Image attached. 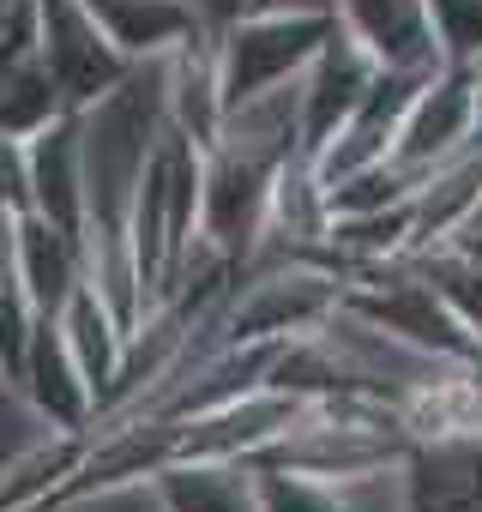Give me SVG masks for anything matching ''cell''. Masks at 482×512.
Instances as JSON below:
<instances>
[{
  "label": "cell",
  "mask_w": 482,
  "mask_h": 512,
  "mask_svg": "<svg viewBox=\"0 0 482 512\" xmlns=\"http://www.w3.org/2000/svg\"><path fill=\"white\" fill-rule=\"evenodd\" d=\"M199 169H205V145H193L181 127L163 121L145 181H139V205H133V253H139V278H145V314L175 290L187 253L199 247Z\"/></svg>",
  "instance_id": "cell-1"
},
{
  "label": "cell",
  "mask_w": 482,
  "mask_h": 512,
  "mask_svg": "<svg viewBox=\"0 0 482 512\" xmlns=\"http://www.w3.org/2000/svg\"><path fill=\"white\" fill-rule=\"evenodd\" d=\"M344 272L332 260H254L229 278L223 344H290L314 338L344 308Z\"/></svg>",
  "instance_id": "cell-2"
},
{
  "label": "cell",
  "mask_w": 482,
  "mask_h": 512,
  "mask_svg": "<svg viewBox=\"0 0 482 512\" xmlns=\"http://www.w3.org/2000/svg\"><path fill=\"white\" fill-rule=\"evenodd\" d=\"M338 13L332 7H254L211 31L223 103H248L272 85H290L314 67V55L332 43Z\"/></svg>",
  "instance_id": "cell-3"
},
{
  "label": "cell",
  "mask_w": 482,
  "mask_h": 512,
  "mask_svg": "<svg viewBox=\"0 0 482 512\" xmlns=\"http://www.w3.org/2000/svg\"><path fill=\"white\" fill-rule=\"evenodd\" d=\"M37 61L49 67V79L61 85L67 109H97L109 91H121L139 67L109 43V31L97 25L91 0H37Z\"/></svg>",
  "instance_id": "cell-4"
},
{
  "label": "cell",
  "mask_w": 482,
  "mask_h": 512,
  "mask_svg": "<svg viewBox=\"0 0 482 512\" xmlns=\"http://www.w3.org/2000/svg\"><path fill=\"white\" fill-rule=\"evenodd\" d=\"M428 79H434V67H380V79H374L368 97L350 109V121L308 157L314 175L332 187V181H344V175H356V169L386 163L392 145H398V127H404V115H410V103H416V91H422Z\"/></svg>",
  "instance_id": "cell-5"
},
{
  "label": "cell",
  "mask_w": 482,
  "mask_h": 512,
  "mask_svg": "<svg viewBox=\"0 0 482 512\" xmlns=\"http://www.w3.org/2000/svg\"><path fill=\"white\" fill-rule=\"evenodd\" d=\"M13 386H19V398L49 422V434H91V422H97V410H103V398H97L91 374L79 368V356H73L61 320H37L31 350H25V368H19Z\"/></svg>",
  "instance_id": "cell-6"
},
{
  "label": "cell",
  "mask_w": 482,
  "mask_h": 512,
  "mask_svg": "<svg viewBox=\"0 0 482 512\" xmlns=\"http://www.w3.org/2000/svg\"><path fill=\"white\" fill-rule=\"evenodd\" d=\"M464 151H470V67L446 61L416 91V103H410V115L398 127L392 163L410 169V175H434L440 163H452Z\"/></svg>",
  "instance_id": "cell-7"
},
{
  "label": "cell",
  "mask_w": 482,
  "mask_h": 512,
  "mask_svg": "<svg viewBox=\"0 0 482 512\" xmlns=\"http://www.w3.org/2000/svg\"><path fill=\"white\" fill-rule=\"evenodd\" d=\"M91 13L133 67H157L217 31L199 0H91Z\"/></svg>",
  "instance_id": "cell-8"
},
{
  "label": "cell",
  "mask_w": 482,
  "mask_h": 512,
  "mask_svg": "<svg viewBox=\"0 0 482 512\" xmlns=\"http://www.w3.org/2000/svg\"><path fill=\"white\" fill-rule=\"evenodd\" d=\"M380 79V61L338 25L332 43L314 55V67L302 73V139H308V157L350 121V109L368 97V85Z\"/></svg>",
  "instance_id": "cell-9"
},
{
  "label": "cell",
  "mask_w": 482,
  "mask_h": 512,
  "mask_svg": "<svg viewBox=\"0 0 482 512\" xmlns=\"http://www.w3.org/2000/svg\"><path fill=\"white\" fill-rule=\"evenodd\" d=\"M13 272L25 302L37 308V320H61V308L73 302V290L85 284V247L79 235H67L49 217H13Z\"/></svg>",
  "instance_id": "cell-10"
},
{
  "label": "cell",
  "mask_w": 482,
  "mask_h": 512,
  "mask_svg": "<svg viewBox=\"0 0 482 512\" xmlns=\"http://www.w3.org/2000/svg\"><path fill=\"white\" fill-rule=\"evenodd\" d=\"M145 488L157 512H260V470L248 458H175Z\"/></svg>",
  "instance_id": "cell-11"
},
{
  "label": "cell",
  "mask_w": 482,
  "mask_h": 512,
  "mask_svg": "<svg viewBox=\"0 0 482 512\" xmlns=\"http://www.w3.org/2000/svg\"><path fill=\"white\" fill-rule=\"evenodd\" d=\"M332 13L380 67H446L434 49L428 0H332Z\"/></svg>",
  "instance_id": "cell-12"
},
{
  "label": "cell",
  "mask_w": 482,
  "mask_h": 512,
  "mask_svg": "<svg viewBox=\"0 0 482 512\" xmlns=\"http://www.w3.org/2000/svg\"><path fill=\"white\" fill-rule=\"evenodd\" d=\"M31 193H37V217L61 223L67 235L85 229V121L79 109L49 121L31 139Z\"/></svg>",
  "instance_id": "cell-13"
},
{
  "label": "cell",
  "mask_w": 482,
  "mask_h": 512,
  "mask_svg": "<svg viewBox=\"0 0 482 512\" xmlns=\"http://www.w3.org/2000/svg\"><path fill=\"white\" fill-rule=\"evenodd\" d=\"M157 73H163V115H169V127H181L193 145H211L217 127H223V109H229L223 103V79H217L211 37H199L181 55L157 61Z\"/></svg>",
  "instance_id": "cell-14"
},
{
  "label": "cell",
  "mask_w": 482,
  "mask_h": 512,
  "mask_svg": "<svg viewBox=\"0 0 482 512\" xmlns=\"http://www.w3.org/2000/svg\"><path fill=\"white\" fill-rule=\"evenodd\" d=\"M61 332H67V344H73L79 368L91 374L97 398H109L115 368H121V350H127V332H121V320L109 314V302L97 296V284H91V278H85V284L73 290V302L61 308Z\"/></svg>",
  "instance_id": "cell-15"
},
{
  "label": "cell",
  "mask_w": 482,
  "mask_h": 512,
  "mask_svg": "<svg viewBox=\"0 0 482 512\" xmlns=\"http://www.w3.org/2000/svg\"><path fill=\"white\" fill-rule=\"evenodd\" d=\"M410 266H416V278L434 290V302L458 320V332L482 350V266L470 260L458 241H434V247L410 253Z\"/></svg>",
  "instance_id": "cell-16"
},
{
  "label": "cell",
  "mask_w": 482,
  "mask_h": 512,
  "mask_svg": "<svg viewBox=\"0 0 482 512\" xmlns=\"http://www.w3.org/2000/svg\"><path fill=\"white\" fill-rule=\"evenodd\" d=\"M61 115H73V109H67L61 85L49 79V67L37 55L0 67V133H7V139H37Z\"/></svg>",
  "instance_id": "cell-17"
},
{
  "label": "cell",
  "mask_w": 482,
  "mask_h": 512,
  "mask_svg": "<svg viewBox=\"0 0 482 512\" xmlns=\"http://www.w3.org/2000/svg\"><path fill=\"white\" fill-rule=\"evenodd\" d=\"M254 470H260V512H356L350 482H320V476H296L278 464H254Z\"/></svg>",
  "instance_id": "cell-18"
},
{
  "label": "cell",
  "mask_w": 482,
  "mask_h": 512,
  "mask_svg": "<svg viewBox=\"0 0 482 512\" xmlns=\"http://www.w3.org/2000/svg\"><path fill=\"white\" fill-rule=\"evenodd\" d=\"M428 25L440 61H476L482 55V0H428Z\"/></svg>",
  "instance_id": "cell-19"
},
{
  "label": "cell",
  "mask_w": 482,
  "mask_h": 512,
  "mask_svg": "<svg viewBox=\"0 0 482 512\" xmlns=\"http://www.w3.org/2000/svg\"><path fill=\"white\" fill-rule=\"evenodd\" d=\"M37 193H31V139H7L0 133V217H31Z\"/></svg>",
  "instance_id": "cell-20"
},
{
  "label": "cell",
  "mask_w": 482,
  "mask_h": 512,
  "mask_svg": "<svg viewBox=\"0 0 482 512\" xmlns=\"http://www.w3.org/2000/svg\"><path fill=\"white\" fill-rule=\"evenodd\" d=\"M464 67H470V151H482V55Z\"/></svg>",
  "instance_id": "cell-21"
},
{
  "label": "cell",
  "mask_w": 482,
  "mask_h": 512,
  "mask_svg": "<svg viewBox=\"0 0 482 512\" xmlns=\"http://www.w3.org/2000/svg\"><path fill=\"white\" fill-rule=\"evenodd\" d=\"M19 284V272H13V223L7 229H0V296H7Z\"/></svg>",
  "instance_id": "cell-22"
},
{
  "label": "cell",
  "mask_w": 482,
  "mask_h": 512,
  "mask_svg": "<svg viewBox=\"0 0 482 512\" xmlns=\"http://www.w3.org/2000/svg\"><path fill=\"white\" fill-rule=\"evenodd\" d=\"M73 506V494L61 488V494H37V500H25V506H13V512H67Z\"/></svg>",
  "instance_id": "cell-23"
},
{
  "label": "cell",
  "mask_w": 482,
  "mask_h": 512,
  "mask_svg": "<svg viewBox=\"0 0 482 512\" xmlns=\"http://www.w3.org/2000/svg\"><path fill=\"white\" fill-rule=\"evenodd\" d=\"M452 241H458V247L470 253V260H476V266H482V223H476V229H458Z\"/></svg>",
  "instance_id": "cell-24"
},
{
  "label": "cell",
  "mask_w": 482,
  "mask_h": 512,
  "mask_svg": "<svg viewBox=\"0 0 482 512\" xmlns=\"http://www.w3.org/2000/svg\"><path fill=\"white\" fill-rule=\"evenodd\" d=\"M13 13H19V0H0V37H7V25H13Z\"/></svg>",
  "instance_id": "cell-25"
},
{
  "label": "cell",
  "mask_w": 482,
  "mask_h": 512,
  "mask_svg": "<svg viewBox=\"0 0 482 512\" xmlns=\"http://www.w3.org/2000/svg\"><path fill=\"white\" fill-rule=\"evenodd\" d=\"M476 223H482V199H476V217H470V223H464V229H476Z\"/></svg>",
  "instance_id": "cell-26"
},
{
  "label": "cell",
  "mask_w": 482,
  "mask_h": 512,
  "mask_svg": "<svg viewBox=\"0 0 482 512\" xmlns=\"http://www.w3.org/2000/svg\"><path fill=\"white\" fill-rule=\"evenodd\" d=\"M7 223H13V217H0V229H7Z\"/></svg>",
  "instance_id": "cell-27"
}]
</instances>
